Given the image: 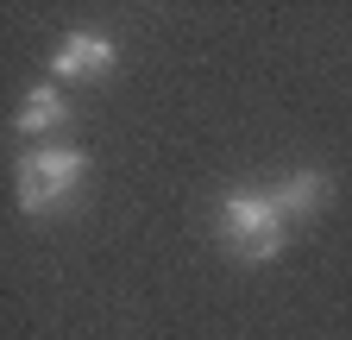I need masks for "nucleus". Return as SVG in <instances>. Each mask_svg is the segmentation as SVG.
Returning <instances> with one entry per match:
<instances>
[{"instance_id": "nucleus-1", "label": "nucleus", "mask_w": 352, "mask_h": 340, "mask_svg": "<svg viewBox=\"0 0 352 340\" xmlns=\"http://www.w3.org/2000/svg\"><path fill=\"white\" fill-rule=\"evenodd\" d=\"M214 233H220V246H227L233 259L271 265L283 252V240H289V215L277 208L271 183L264 189H227L220 195V215H214Z\"/></svg>"}, {"instance_id": "nucleus-2", "label": "nucleus", "mask_w": 352, "mask_h": 340, "mask_svg": "<svg viewBox=\"0 0 352 340\" xmlns=\"http://www.w3.org/2000/svg\"><path fill=\"white\" fill-rule=\"evenodd\" d=\"M82 177H88V151H76V145H38V151L19 158L13 189H19L25 215H51L57 202H69L82 189Z\"/></svg>"}, {"instance_id": "nucleus-3", "label": "nucleus", "mask_w": 352, "mask_h": 340, "mask_svg": "<svg viewBox=\"0 0 352 340\" xmlns=\"http://www.w3.org/2000/svg\"><path fill=\"white\" fill-rule=\"evenodd\" d=\"M113 63H120V51L101 32H69L51 51V76H63V82H101V76H113Z\"/></svg>"}, {"instance_id": "nucleus-4", "label": "nucleus", "mask_w": 352, "mask_h": 340, "mask_svg": "<svg viewBox=\"0 0 352 340\" xmlns=\"http://www.w3.org/2000/svg\"><path fill=\"white\" fill-rule=\"evenodd\" d=\"M271 195H277V208L289 215V227H302V221H315L321 208H327L333 177H327V170H289L283 183H271Z\"/></svg>"}, {"instance_id": "nucleus-5", "label": "nucleus", "mask_w": 352, "mask_h": 340, "mask_svg": "<svg viewBox=\"0 0 352 340\" xmlns=\"http://www.w3.org/2000/svg\"><path fill=\"white\" fill-rule=\"evenodd\" d=\"M69 120V101L57 95V82H38V89L25 95V107H19V133H57V126Z\"/></svg>"}]
</instances>
